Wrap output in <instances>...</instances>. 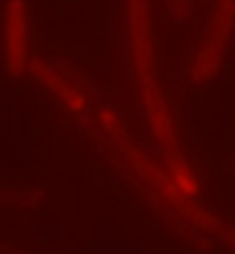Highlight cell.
Returning a JSON list of instances; mask_svg holds the SVG:
<instances>
[{"label":"cell","mask_w":235,"mask_h":254,"mask_svg":"<svg viewBox=\"0 0 235 254\" xmlns=\"http://www.w3.org/2000/svg\"><path fill=\"white\" fill-rule=\"evenodd\" d=\"M30 67H33L35 76H40V81H44V83H47V86L51 88L65 104H67L69 111H74V114L86 111V104H88L86 95L81 93L76 86H72L60 72H55L53 67H48L47 63H40V61H35Z\"/></svg>","instance_id":"3957f363"},{"label":"cell","mask_w":235,"mask_h":254,"mask_svg":"<svg viewBox=\"0 0 235 254\" xmlns=\"http://www.w3.org/2000/svg\"><path fill=\"white\" fill-rule=\"evenodd\" d=\"M233 23H235V0H222V5H219L215 19H212V26H210L208 35L203 40L201 51H198L194 61V79L205 81L217 69L222 51L226 47V42H229V33Z\"/></svg>","instance_id":"6da1fadb"},{"label":"cell","mask_w":235,"mask_h":254,"mask_svg":"<svg viewBox=\"0 0 235 254\" xmlns=\"http://www.w3.org/2000/svg\"><path fill=\"white\" fill-rule=\"evenodd\" d=\"M5 58L12 74L26 72L28 61V16L23 0H9L5 7Z\"/></svg>","instance_id":"7a4b0ae2"}]
</instances>
